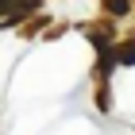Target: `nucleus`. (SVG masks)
Returning a JSON list of instances; mask_svg holds the SVG:
<instances>
[{
  "instance_id": "1",
  "label": "nucleus",
  "mask_w": 135,
  "mask_h": 135,
  "mask_svg": "<svg viewBox=\"0 0 135 135\" xmlns=\"http://www.w3.org/2000/svg\"><path fill=\"white\" fill-rule=\"evenodd\" d=\"M35 8H39V0H0V16H4V23L23 20V16H31Z\"/></svg>"
},
{
  "instance_id": "2",
  "label": "nucleus",
  "mask_w": 135,
  "mask_h": 135,
  "mask_svg": "<svg viewBox=\"0 0 135 135\" xmlns=\"http://www.w3.org/2000/svg\"><path fill=\"white\" fill-rule=\"evenodd\" d=\"M104 8L112 12V16H127L131 12V0H104Z\"/></svg>"
},
{
  "instance_id": "3",
  "label": "nucleus",
  "mask_w": 135,
  "mask_h": 135,
  "mask_svg": "<svg viewBox=\"0 0 135 135\" xmlns=\"http://www.w3.org/2000/svg\"><path fill=\"white\" fill-rule=\"evenodd\" d=\"M120 62H127V66L135 62V42H131V46H120Z\"/></svg>"
}]
</instances>
